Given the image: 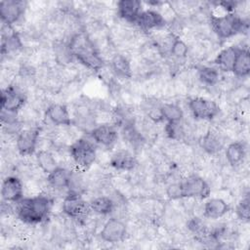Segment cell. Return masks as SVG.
<instances>
[{
  "mask_svg": "<svg viewBox=\"0 0 250 250\" xmlns=\"http://www.w3.org/2000/svg\"><path fill=\"white\" fill-rule=\"evenodd\" d=\"M6 27H7V32L4 29L2 30V40H1L2 56L16 53L23 47L20 34L14 29H12V26L6 25Z\"/></svg>",
  "mask_w": 250,
  "mask_h": 250,
  "instance_id": "cell-20",
  "label": "cell"
},
{
  "mask_svg": "<svg viewBox=\"0 0 250 250\" xmlns=\"http://www.w3.org/2000/svg\"><path fill=\"white\" fill-rule=\"evenodd\" d=\"M231 72L238 78H246L250 74V55L247 48L241 47L235 59Z\"/></svg>",
  "mask_w": 250,
  "mask_h": 250,
  "instance_id": "cell-26",
  "label": "cell"
},
{
  "mask_svg": "<svg viewBox=\"0 0 250 250\" xmlns=\"http://www.w3.org/2000/svg\"><path fill=\"white\" fill-rule=\"evenodd\" d=\"M66 43L73 59L86 68L93 71H100L104 68V62L101 52L88 33L85 31L75 32Z\"/></svg>",
  "mask_w": 250,
  "mask_h": 250,
  "instance_id": "cell-1",
  "label": "cell"
},
{
  "mask_svg": "<svg viewBox=\"0 0 250 250\" xmlns=\"http://www.w3.org/2000/svg\"><path fill=\"white\" fill-rule=\"evenodd\" d=\"M71 172L69 169L65 167L59 166L50 174L47 175V183L48 186L57 190L67 189L69 187V182L71 178Z\"/></svg>",
  "mask_w": 250,
  "mask_h": 250,
  "instance_id": "cell-24",
  "label": "cell"
},
{
  "mask_svg": "<svg viewBox=\"0 0 250 250\" xmlns=\"http://www.w3.org/2000/svg\"><path fill=\"white\" fill-rule=\"evenodd\" d=\"M68 153L72 162L81 171L91 168L98 156L96 143L86 138L75 140L69 146Z\"/></svg>",
  "mask_w": 250,
  "mask_h": 250,
  "instance_id": "cell-4",
  "label": "cell"
},
{
  "mask_svg": "<svg viewBox=\"0 0 250 250\" xmlns=\"http://www.w3.org/2000/svg\"><path fill=\"white\" fill-rule=\"evenodd\" d=\"M40 129L37 127L22 129L16 136V148L20 155L30 156L36 152L39 144Z\"/></svg>",
  "mask_w": 250,
  "mask_h": 250,
  "instance_id": "cell-8",
  "label": "cell"
},
{
  "mask_svg": "<svg viewBox=\"0 0 250 250\" xmlns=\"http://www.w3.org/2000/svg\"><path fill=\"white\" fill-rule=\"evenodd\" d=\"M117 16L123 21L135 23L139 15L143 11L142 3L138 0H121L116 4Z\"/></svg>",
  "mask_w": 250,
  "mask_h": 250,
  "instance_id": "cell-17",
  "label": "cell"
},
{
  "mask_svg": "<svg viewBox=\"0 0 250 250\" xmlns=\"http://www.w3.org/2000/svg\"><path fill=\"white\" fill-rule=\"evenodd\" d=\"M197 79L205 86H215L220 81L219 69L210 65H202L197 69Z\"/></svg>",
  "mask_w": 250,
  "mask_h": 250,
  "instance_id": "cell-29",
  "label": "cell"
},
{
  "mask_svg": "<svg viewBox=\"0 0 250 250\" xmlns=\"http://www.w3.org/2000/svg\"><path fill=\"white\" fill-rule=\"evenodd\" d=\"M109 68L115 77L130 79L133 76V68L130 60L123 54H114L109 62Z\"/></svg>",
  "mask_w": 250,
  "mask_h": 250,
  "instance_id": "cell-21",
  "label": "cell"
},
{
  "mask_svg": "<svg viewBox=\"0 0 250 250\" xmlns=\"http://www.w3.org/2000/svg\"><path fill=\"white\" fill-rule=\"evenodd\" d=\"M45 116L55 126H72V117L67 106L63 104L53 103L49 104L45 110Z\"/></svg>",
  "mask_w": 250,
  "mask_h": 250,
  "instance_id": "cell-16",
  "label": "cell"
},
{
  "mask_svg": "<svg viewBox=\"0 0 250 250\" xmlns=\"http://www.w3.org/2000/svg\"><path fill=\"white\" fill-rule=\"evenodd\" d=\"M162 120L166 122H181L184 118V110L176 103H162L160 106Z\"/></svg>",
  "mask_w": 250,
  "mask_h": 250,
  "instance_id": "cell-28",
  "label": "cell"
},
{
  "mask_svg": "<svg viewBox=\"0 0 250 250\" xmlns=\"http://www.w3.org/2000/svg\"><path fill=\"white\" fill-rule=\"evenodd\" d=\"M135 24L143 31H153L164 27L166 21L160 12L153 9H147L141 12Z\"/></svg>",
  "mask_w": 250,
  "mask_h": 250,
  "instance_id": "cell-14",
  "label": "cell"
},
{
  "mask_svg": "<svg viewBox=\"0 0 250 250\" xmlns=\"http://www.w3.org/2000/svg\"><path fill=\"white\" fill-rule=\"evenodd\" d=\"M35 161L39 169L47 175L60 166L54 154L48 149H39L36 151Z\"/></svg>",
  "mask_w": 250,
  "mask_h": 250,
  "instance_id": "cell-27",
  "label": "cell"
},
{
  "mask_svg": "<svg viewBox=\"0 0 250 250\" xmlns=\"http://www.w3.org/2000/svg\"><path fill=\"white\" fill-rule=\"evenodd\" d=\"M183 197L188 199H205L211 192V188L202 177L192 174L181 181Z\"/></svg>",
  "mask_w": 250,
  "mask_h": 250,
  "instance_id": "cell-7",
  "label": "cell"
},
{
  "mask_svg": "<svg viewBox=\"0 0 250 250\" xmlns=\"http://www.w3.org/2000/svg\"><path fill=\"white\" fill-rule=\"evenodd\" d=\"M247 155V146L243 141L231 142L225 148V156L228 163L232 167L241 165Z\"/></svg>",
  "mask_w": 250,
  "mask_h": 250,
  "instance_id": "cell-22",
  "label": "cell"
},
{
  "mask_svg": "<svg viewBox=\"0 0 250 250\" xmlns=\"http://www.w3.org/2000/svg\"><path fill=\"white\" fill-rule=\"evenodd\" d=\"M127 234V227L125 223L116 217L109 218L100 231V237L107 243H118L125 239Z\"/></svg>",
  "mask_w": 250,
  "mask_h": 250,
  "instance_id": "cell-10",
  "label": "cell"
},
{
  "mask_svg": "<svg viewBox=\"0 0 250 250\" xmlns=\"http://www.w3.org/2000/svg\"><path fill=\"white\" fill-rule=\"evenodd\" d=\"M54 54H55V60L59 64L66 65L68 64L73 57L68 49L67 43L59 42L54 46Z\"/></svg>",
  "mask_w": 250,
  "mask_h": 250,
  "instance_id": "cell-32",
  "label": "cell"
},
{
  "mask_svg": "<svg viewBox=\"0 0 250 250\" xmlns=\"http://www.w3.org/2000/svg\"><path fill=\"white\" fill-rule=\"evenodd\" d=\"M199 146L209 155H216L225 147V138L217 130L208 129L200 138Z\"/></svg>",
  "mask_w": 250,
  "mask_h": 250,
  "instance_id": "cell-15",
  "label": "cell"
},
{
  "mask_svg": "<svg viewBox=\"0 0 250 250\" xmlns=\"http://www.w3.org/2000/svg\"><path fill=\"white\" fill-rule=\"evenodd\" d=\"M166 136L173 141H180L186 136V129L183 122H166L164 127Z\"/></svg>",
  "mask_w": 250,
  "mask_h": 250,
  "instance_id": "cell-33",
  "label": "cell"
},
{
  "mask_svg": "<svg viewBox=\"0 0 250 250\" xmlns=\"http://www.w3.org/2000/svg\"><path fill=\"white\" fill-rule=\"evenodd\" d=\"M240 48L241 47L237 46H229L222 49L214 59V63L217 68L222 71H231Z\"/></svg>",
  "mask_w": 250,
  "mask_h": 250,
  "instance_id": "cell-23",
  "label": "cell"
},
{
  "mask_svg": "<svg viewBox=\"0 0 250 250\" xmlns=\"http://www.w3.org/2000/svg\"><path fill=\"white\" fill-rule=\"evenodd\" d=\"M188 107L193 118L199 121H211L220 112L218 104L204 97H192L188 99Z\"/></svg>",
  "mask_w": 250,
  "mask_h": 250,
  "instance_id": "cell-5",
  "label": "cell"
},
{
  "mask_svg": "<svg viewBox=\"0 0 250 250\" xmlns=\"http://www.w3.org/2000/svg\"><path fill=\"white\" fill-rule=\"evenodd\" d=\"M26 103V96L15 85H8L1 91V109L11 112H18L23 108Z\"/></svg>",
  "mask_w": 250,
  "mask_h": 250,
  "instance_id": "cell-9",
  "label": "cell"
},
{
  "mask_svg": "<svg viewBox=\"0 0 250 250\" xmlns=\"http://www.w3.org/2000/svg\"><path fill=\"white\" fill-rule=\"evenodd\" d=\"M53 206V200L46 194L23 197L16 203L18 219L26 225H38L47 221Z\"/></svg>",
  "mask_w": 250,
  "mask_h": 250,
  "instance_id": "cell-2",
  "label": "cell"
},
{
  "mask_svg": "<svg viewBox=\"0 0 250 250\" xmlns=\"http://www.w3.org/2000/svg\"><path fill=\"white\" fill-rule=\"evenodd\" d=\"M187 226H188V229L191 232H193L194 234H196L198 236V238L207 232V229H206V227H205L203 221L198 217H193V218L189 219L188 221Z\"/></svg>",
  "mask_w": 250,
  "mask_h": 250,
  "instance_id": "cell-35",
  "label": "cell"
},
{
  "mask_svg": "<svg viewBox=\"0 0 250 250\" xmlns=\"http://www.w3.org/2000/svg\"><path fill=\"white\" fill-rule=\"evenodd\" d=\"M235 215L242 222H249L250 218V199L249 196L246 195L243 197L235 207Z\"/></svg>",
  "mask_w": 250,
  "mask_h": 250,
  "instance_id": "cell-34",
  "label": "cell"
},
{
  "mask_svg": "<svg viewBox=\"0 0 250 250\" xmlns=\"http://www.w3.org/2000/svg\"><path fill=\"white\" fill-rule=\"evenodd\" d=\"M24 188L21 180L16 176H7L1 186L2 201L16 204L23 198Z\"/></svg>",
  "mask_w": 250,
  "mask_h": 250,
  "instance_id": "cell-13",
  "label": "cell"
},
{
  "mask_svg": "<svg viewBox=\"0 0 250 250\" xmlns=\"http://www.w3.org/2000/svg\"><path fill=\"white\" fill-rule=\"evenodd\" d=\"M162 103H159L157 100L147 99L144 101L143 104V110L146 112V116L152 120L153 122H160L162 120L160 106Z\"/></svg>",
  "mask_w": 250,
  "mask_h": 250,
  "instance_id": "cell-30",
  "label": "cell"
},
{
  "mask_svg": "<svg viewBox=\"0 0 250 250\" xmlns=\"http://www.w3.org/2000/svg\"><path fill=\"white\" fill-rule=\"evenodd\" d=\"M92 140L104 147H111L118 139L117 127L110 123H101L94 127L89 133Z\"/></svg>",
  "mask_w": 250,
  "mask_h": 250,
  "instance_id": "cell-12",
  "label": "cell"
},
{
  "mask_svg": "<svg viewBox=\"0 0 250 250\" xmlns=\"http://www.w3.org/2000/svg\"><path fill=\"white\" fill-rule=\"evenodd\" d=\"M62 209L64 215L76 221L85 220L91 211L89 202L84 200L80 193L76 192H67L62 200Z\"/></svg>",
  "mask_w": 250,
  "mask_h": 250,
  "instance_id": "cell-6",
  "label": "cell"
},
{
  "mask_svg": "<svg viewBox=\"0 0 250 250\" xmlns=\"http://www.w3.org/2000/svg\"><path fill=\"white\" fill-rule=\"evenodd\" d=\"M209 22L212 31L220 39L231 38L247 28V21L237 13H226L224 15L211 14Z\"/></svg>",
  "mask_w": 250,
  "mask_h": 250,
  "instance_id": "cell-3",
  "label": "cell"
},
{
  "mask_svg": "<svg viewBox=\"0 0 250 250\" xmlns=\"http://www.w3.org/2000/svg\"><path fill=\"white\" fill-rule=\"evenodd\" d=\"M169 55H171L173 58L177 60H185L188 55V44L179 36L175 35L170 47Z\"/></svg>",
  "mask_w": 250,
  "mask_h": 250,
  "instance_id": "cell-31",
  "label": "cell"
},
{
  "mask_svg": "<svg viewBox=\"0 0 250 250\" xmlns=\"http://www.w3.org/2000/svg\"><path fill=\"white\" fill-rule=\"evenodd\" d=\"M90 210L100 216H106L113 213L115 204L109 195H98L89 201Z\"/></svg>",
  "mask_w": 250,
  "mask_h": 250,
  "instance_id": "cell-25",
  "label": "cell"
},
{
  "mask_svg": "<svg viewBox=\"0 0 250 250\" xmlns=\"http://www.w3.org/2000/svg\"><path fill=\"white\" fill-rule=\"evenodd\" d=\"M26 2L22 0H3L0 2V18L2 23L12 26L23 16Z\"/></svg>",
  "mask_w": 250,
  "mask_h": 250,
  "instance_id": "cell-11",
  "label": "cell"
},
{
  "mask_svg": "<svg viewBox=\"0 0 250 250\" xmlns=\"http://www.w3.org/2000/svg\"><path fill=\"white\" fill-rule=\"evenodd\" d=\"M109 164L117 171L130 172L136 168L138 161L133 153L125 149H120L115 151L111 155L109 159Z\"/></svg>",
  "mask_w": 250,
  "mask_h": 250,
  "instance_id": "cell-19",
  "label": "cell"
},
{
  "mask_svg": "<svg viewBox=\"0 0 250 250\" xmlns=\"http://www.w3.org/2000/svg\"><path fill=\"white\" fill-rule=\"evenodd\" d=\"M166 195L171 200H178L183 199V189L181 182H175L172 184H169L166 188Z\"/></svg>",
  "mask_w": 250,
  "mask_h": 250,
  "instance_id": "cell-36",
  "label": "cell"
},
{
  "mask_svg": "<svg viewBox=\"0 0 250 250\" xmlns=\"http://www.w3.org/2000/svg\"><path fill=\"white\" fill-rule=\"evenodd\" d=\"M230 207L227 201L219 197L208 198L203 205V217L210 220H217L229 213Z\"/></svg>",
  "mask_w": 250,
  "mask_h": 250,
  "instance_id": "cell-18",
  "label": "cell"
}]
</instances>
